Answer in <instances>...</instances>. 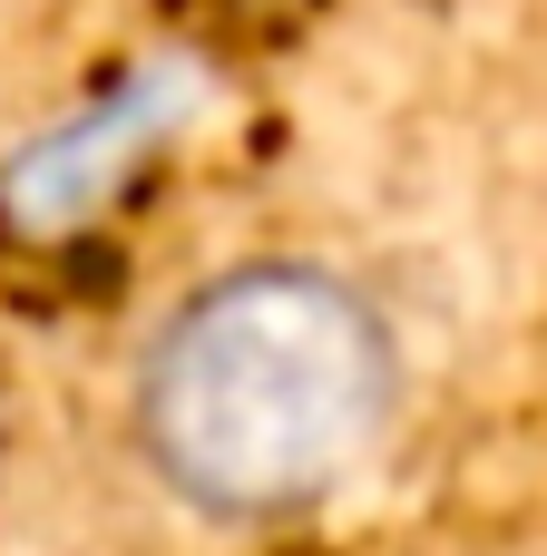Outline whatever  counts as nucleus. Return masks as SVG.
Instances as JSON below:
<instances>
[{"label":"nucleus","mask_w":547,"mask_h":556,"mask_svg":"<svg viewBox=\"0 0 547 556\" xmlns=\"http://www.w3.org/2000/svg\"><path fill=\"white\" fill-rule=\"evenodd\" d=\"M391 401V313L313 254H254L157 323L127 381V430L157 489L245 528L333 498L382 450Z\"/></svg>","instance_id":"nucleus-1"}]
</instances>
